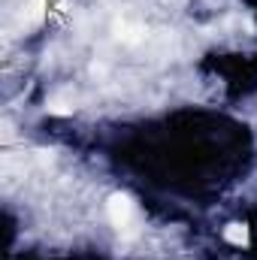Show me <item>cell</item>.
Instances as JSON below:
<instances>
[{"mask_svg": "<svg viewBox=\"0 0 257 260\" xmlns=\"http://www.w3.org/2000/svg\"><path fill=\"white\" fill-rule=\"evenodd\" d=\"M106 212H109V221H112L118 230L127 227L130 221H133V203H130V197H124V194H112L109 197Z\"/></svg>", "mask_w": 257, "mask_h": 260, "instance_id": "1", "label": "cell"}, {"mask_svg": "<svg viewBox=\"0 0 257 260\" xmlns=\"http://www.w3.org/2000/svg\"><path fill=\"white\" fill-rule=\"evenodd\" d=\"M224 239L233 242V245H245V242H248V230H245L242 224H230V227L224 230Z\"/></svg>", "mask_w": 257, "mask_h": 260, "instance_id": "2", "label": "cell"}]
</instances>
